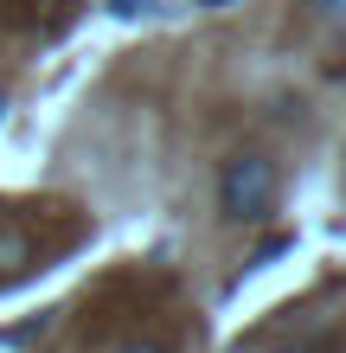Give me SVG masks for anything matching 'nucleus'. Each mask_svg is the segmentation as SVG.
I'll use <instances>...</instances> for the list:
<instances>
[{"label":"nucleus","mask_w":346,"mask_h":353,"mask_svg":"<svg viewBox=\"0 0 346 353\" xmlns=\"http://www.w3.org/2000/svg\"><path fill=\"white\" fill-rule=\"evenodd\" d=\"M109 13H141V0H109Z\"/></svg>","instance_id":"4"},{"label":"nucleus","mask_w":346,"mask_h":353,"mask_svg":"<svg viewBox=\"0 0 346 353\" xmlns=\"http://www.w3.org/2000/svg\"><path fill=\"white\" fill-rule=\"evenodd\" d=\"M116 353H167V347H154V341H129V347H116Z\"/></svg>","instance_id":"3"},{"label":"nucleus","mask_w":346,"mask_h":353,"mask_svg":"<svg viewBox=\"0 0 346 353\" xmlns=\"http://www.w3.org/2000/svg\"><path fill=\"white\" fill-rule=\"evenodd\" d=\"M289 353H301V347H289Z\"/></svg>","instance_id":"7"},{"label":"nucleus","mask_w":346,"mask_h":353,"mask_svg":"<svg viewBox=\"0 0 346 353\" xmlns=\"http://www.w3.org/2000/svg\"><path fill=\"white\" fill-rule=\"evenodd\" d=\"M276 205V168L263 154H231L225 174H218V212L231 225H250Z\"/></svg>","instance_id":"1"},{"label":"nucleus","mask_w":346,"mask_h":353,"mask_svg":"<svg viewBox=\"0 0 346 353\" xmlns=\"http://www.w3.org/2000/svg\"><path fill=\"white\" fill-rule=\"evenodd\" d=\"M26 270H32V238L19 225H0V283L26 276Z\"/></svg>","instance_id":"2"},{"label":"nucleus","mask_w":346,"mask_h":353,"mask_svg":"<svg viewBox=\"0 0 346 353\" xmlns=\"http://www.w3.org/2000/svg\"><path fill=\"white\" fill-rule=\"evenodd\" d=\"M340 7H346V0H314V13H327V19H334Z\"/></svg>","instance_id":"5"},{"label":"nucleus","mask_w":346,"mask_h":353,"mask_svg":"<svg viewBox=\"0 0 346 353\" xmlns=\"http://www.w3.org/2000/svg\"><path fill=\"white\" fill-rule=\"evenodd\" d=\"M0 110H7V97H0Z\"/></svg>","instance_id":"6"}]
</instances>
